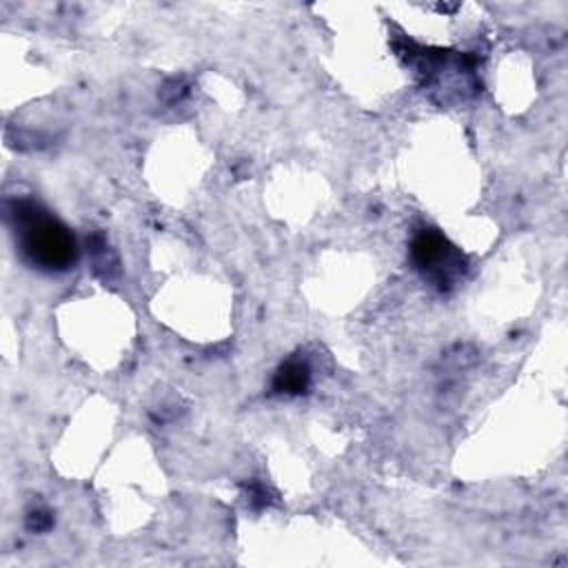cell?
Instances as JSON below:
<instances>
[{
    "mask_svg": "<svg viewBox=\"0 0 568 568\" xmlns=\"http://www.w3.org/2000/svg\"><path fill=\"white\" fill-rule=\"evenodd\" d=\"M410 257L415 266L424 275L435 280L439 286L450 284V280L459 273V266H462L459 253L453 246H448V242L433 229L422 231L413 240Z\"/></svg>",
    "mask_w": 568,
    "mask_h": 568,
    "instance_id": "2",
    "label": "cell"
},
{
    "mask_svg": "<svg viewBox=\"0 0 568 568\" xmlns=\"http://www.w3.org/2000/svg\"><path fill=\"white\" fill-rule=\"evenodd\" d=\"M16 235L27 260L47 271H64L73 266L78 246L71 231L42 211L36 202H16L11 209Z\"/></svg>",
    "mask_w": 568,
    "mask_h": 568,
    "instance_id": "1",
    "label": "cell"
},
{
    "mask_svg": "<svg viewBox=\"0 0 568 568\" xmlns=\"http://www.w3.org/2000/svg\"><path fill=\"white\" fill-rule=\"evenodd\" d=\"M308 366L300 359L286 362L275 375V388L282 393H304L308 386Z\"/></svg>",
    "mask_w": 568,
    "mask_h": 568,
    "instance_id": "3",
    "label": "cell"
}]
</instances>
